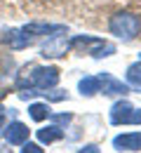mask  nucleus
Returning <instances> with one entry per match:
<instances>
[{
	"label": "nucleus",
	"instance_id": "0eeeda50",
	"mask_svg": "<svg viewBox=\"0 0 141 153\" xmlns=\"http://www.w3.org/2000/svg\"><path fill=\"white\" fill-rule=\"evenodd\" d=\"M113 146L118 151H141V134L139 132L120 134V137L113 139Z\"/></svg>",
	"mask_w": 141,
	"mask_h": 153
},
{
	"label": "nucleus",
	"instance_id": "9d476101",
	"mask_svg": "<svg viewBox=\"0 0 141 153\" xmlns=\"http://www.w3.org/2000/svg\"><path fill=\"white\" fill-rule=\"evenodd\" d=\"M80 92L85 97H92L97 94V92H101V82H99V76H87L80 80Z\"/></svg>",
	"mask_w": 141,
	"mask_h": 153
},
{
	"label": "nucleus",
	"instance_id": "2eb2a0df",
	"mask_svg": "<svg viewBox=\"0 0 141 153\" xmlns=\"http://www.w3.org/2000/svg\"><path fill=\"white\" fill-rule=\"evenodd\" d=\"M78 153H99V146H94V144H89V146H85V149H80Z\"/></svg>",
	"mask_w": 141,
	"mask_h": 153
},
{
	"label": "nucleus",
	"instance_id": "423d86ee",
	"mask_svg": "<svg viewBox=\"0 0 141 153\" xmlns=\"http://www.w3.org/2000/svg\"><path fill=\"white\" fill-rule=\"evenodd\" d=\"M68 47H71V42L63 36H52L49 42L45 45V50H42V57H63L68 52Z\"/></svg>",
	"mask_w": 141,
	"mask_h": 153
},
{
	"label": "nucleus",
	"instance_id": "f257e3e1",
	"mask_svg": "<svg viewBox=\"0 0 141 153\" xmlns=\"http://www.w3.org/2000/svg\"><path fill=\"white\" fill-rule=\"evenodd\" d=\"M57 82H59V68H54V66H38V68L31 71L28 78H19L17 87L19 90L28 87V90H42V92H47V90L57 87Z\"/></svg>",
	"mask_w": 141,
	"mask_h": 153
},
{
	"label": "nucleus",
	"instance_id": "1a4fd4ad",
	"mask_svg": "<svg viewBox=\"0 0 141 153\" xmlns=\"http://www.w3.org/2000/svg\"><path fill=\"white\" fill-rule=\"evenodd\" d=\"M61 137H63V130H61L59 125H49V127H42V130H38V139H40L42 144L59 141Z\"/></svg>",
	"mask_w": 141,
	"mask_h": 153
},
{
	"label": "nucleus",
	"instance_id": "f03ea898",
	"mask_svg": "<svg viewBox=\"0 0 141 153\" xmlns=\"http://www.w3.org/2000/svg\"><path fill=\"white\" fill-rule=\"evenodd\" d=\"M108 28L120 40H134L141 33V17L132 14V12H118L115 17H111Z\"/></svg>",
	"mask_w": 141,
	"mask_h": 153
},
{
	"label": "nucleus",
	"instance_id": "dca6fc26",
	"mask_svg": "<svg viewBox=\"0 0 141 153\" xmlns=\"http://www.w3.org/2000/svg\"><path fill=\"white\" fill-rule=\"evenodd\" d=\"M2 123H5V111L0 108V127H2Z\"/></svg>",
	"mask_w": 141,
	"mask_h": 153
},
{
	"label": "nucleus",
	"instance_id": "20e7f679",
	"mask_svg": "<svg viewBox=\"0 0 141 153\" xmlns=\"http://www.w3.org/2000/svg\"><path fill=\"white\" fill-rule=\"evenodd\" d=\"M5 139L12 144V146H21L26 139H28V127L19 123V120H14V123H10L7 127H5Z\"/></svg>",
	"mask_w": 141,
	"mask_h": 153
},
{
	"label": "nucleus",
	"instance_id": "4468645a",
	"mask_svg": "<svg viewBox=\"0 0 141 153\" xmlns=\"http://www.w3.org/2000/svg\"><path fill=\"white\" fill-rule=\"evenodd\" d=\"M21 146H24V149H21V153H42L40 144H31V141H24Z\"/></svg>",
	"mask_w": 141,
	"mask_h": 153
},
{
	"label": "nucleus",
	"instance_id": "9b49d317",
	"mask_svg": "<svg viewBox=\"0 0 141 153\" xmlns=\"http://www.w3.org/2000/svg\"><path fill=\"white\" fill-rule=\"evenodd\" d=\"M49 113H52V111H49V106H47V104H31V106H28V115H31L35 123L47 120Z\"/></svg>",
	"mask_w": 141,
	"mask_h": 153
},
{
	"label": "nucleus",
	"instance_id": "7ed1b4c3",
	"mask_svg": "<svg viewBox=\"0 0 141 153\" xmlns=\"http://www.w3.org/2000/svg\"><path fill=\"white\" fill-rule=\"evenodd\" d=\"M111 123L113 125H139L141 123V108H134L129 101H115L111 106Z\"/></svg>",
	"mask_w": 141,
	"mask_h": 153
},
{
	"label": "nucleus",
	"instance_id": "39448f33",
	"mask_svg": "<svg viewBox=\"0 0 141 153\" xmlns=\"http://www.w3.org/2000/svg\"><path fill=\"white\" fill-rule=\"evenodd\" d=\"M99 82H101V92H103V94H127V92H129V87H127L122 80L113 78L111 73H101Z\"/></svg>",
	"mask_w": 141,
	"mask_h": 153
},
{
	"label": "nucleus",
	"instance_id": "6e6552de",
	"mask_svg": "<svg viewBox=\"0 0 141 153\" xmlns=\"http://www.w3.org/2000/svg\"><path fill=\"white\" fill-rule=\"evenodd\" d=\"M5 42H7L10 47H14V50H24V47H28V45L33 42V36L26 33L24 28H14V31H7Z\"/></svg>",
	"mask_w": 141,
	"mask_h": 153
},
{
	"label": "nucleus",
	"instance_id": "f8f14e48",
	"mask_svg": "<svg viewBox=\"0 0 141 153\" xmlns=\"http://www.w3.org/2000/svg\"><path fill=\"white\" fill-rule=\"evenodd\" d=\"M127 82L134 87V90H141V61L132 64L127 68Z\"/></svg>",
	"mask_w": 141,
	"mask_h": 153
},
{
	"label": "nucleus",
	"instance_id": "ddd939ff",
	"mask_svg": "<svg viewBox=\"0 0 141 153\" xmlns=\"http://www.w3.org/2000/svg\"><path fill=\"white\" fill-rule=\"evenodd\" d=\"M49 118H52L57 125H68V123H71V113H57V115L49 113Z\"/></svg>",
	"mask_w": 141,
	"mask_h": 153
}]
</instances>
